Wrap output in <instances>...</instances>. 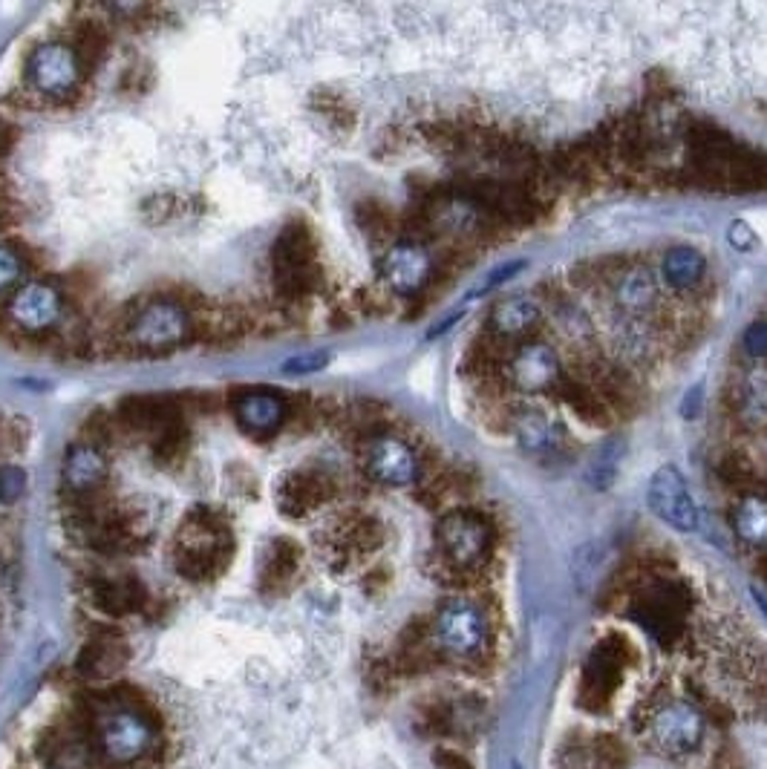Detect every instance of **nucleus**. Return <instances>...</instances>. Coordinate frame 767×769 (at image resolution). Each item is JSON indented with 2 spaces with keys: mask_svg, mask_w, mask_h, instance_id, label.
Here are the masks:
<instances>
[{
  "mask_svg": "<svg viewBox=\"0 0 767 769\" xmlns=\"http://www.w3.org/2000/svg\"><path fill=\"white\" fill-rule=\"evenodd\" d=\"M742 344H744V352L751 355L753 360L767 358V323L765 320H756L753 326H747V332H744V337H742Z\"/></svg>",
  "mask_w": 767,
  "mask_h": 769,
  "instance_id": "obj_30",
  "label": "nucleus"
},
{
  "mask_svg": "<svg viewBox=\"0 0 767 769\" xmlns=\"http://www.w3.org/2000/svg\"><path fill=\"white\" fill-rule=\"evenodd\" d=\"M735 412L753 430L767 424V369H753L744 375L735 393Z\"/></svg>",
  "mask_w": 767,
  "mask_h": 769,
  "instance_id": "obj_23",
  "label": "nucleus"
},
{
  "mask_svg": "<svg viewBox=\"0 0 767 769\" xmlns=\"http://www.w3.org/2000/svg\"><path fill=\"white\" fill-rule=\"evenodd\" d=\"M274 283L283 295H304L314 280V248L304 228H286L272 248Z\"/></svg>",
  "mask_w": 767,
  "mask_h": 769,
  "instance_id": "obj_12",
  "label": "nucleus"
},
{
  "mask_svg": "<svg viewBox=\"0 0 767 769\" xmlns=\"http://www.w3.org/2000/svg\"><path fill=\"white\" fill-rule=\"evenodd\" d=\"M232 562V531L211 510H194L174 539V568L190 582L214 580Z\"/></svg>",
  "mask_w": 767,
  "mask_h": 769,
  "instance_id": "obj_2",
  "label": "nucleus"
},
{
  "mask_svg": "<svg viewBox=\"0 0 767 769\" xmlns=\"http://www.w3.org/2000/svg\"><path fill=\"white\" fill-rule=\"evenodd\" d=\"M64 314V295L50 280H26L7 300V320L24 335L50 332Z\"/></svg>",
  "mask_w": 767,
  "mask_h": 769,
  "instance_id": "obj_8",
  "label": "nucleus"
},
{
  "mask_svg": "<svg viewBox=\"0 0 767 769\" xmlns=\"http://www.w3.org/2000/svg\"><path fill=\"white\" fill-rule=\"evenodd\" d=\"M615 297H618V303L627 311H646L655 303V297H658L655 274L644 269V265H629L615 280Z\"/></svg>",
  "mask_w": 767,
  "mask_h": 769,
  "instance_id": "obj_22",
  "label": "nucleus"
},
{
  "mask_svg": "<svg viewBox=\"0 0 767 769\" xmlns=\"http://www.w3.org/2000/svg\"><path fill=\"white\" fill-rule=\"evenodd\" d=\"M520 269H522V262H508V265H503V269L491 271V274H487L485 283L479 286V292H487V288H496V286H499V283H505V280H508V277H514V274H517V271H520Z\"/></svg>",
  "mask_w": 767,
  "mask_h": 769,
  "instance_id": "obj_32",
  "label": "nucleus"
},
{
  "mask_svg": "<svg viewBox=\"0 0 767 769\" xmlns=\"http://www.w3.org/2000/svg\"><path fill=\"white\" fill-rule=\"evenodd\" d=\"M232 410L239 430L251 435V438H269L289 418V404L274 389H243V393L234 395Z\"/></svg>",
  "mask_w": 767,
  "mask_h": 769,
  "instance_id": "obj_14",
  "label": "nucleus"
},
{
  "mask_svg": "<svg viewBox=\"0 0 767 769\" xmlns=\"http://www.w3.org/2000/svg\"><path fill=\"white\" fill-rule=\"evenodd\" d=\"M26 78L44 99H64L82 82V55L64 41L41 44L26 58Z\"/></svg>",
  "mask_w": 767,
  "mask_h": 769,
  "instance_id": "obj_7",
  "label": "nucleus"
},
{
  "mask_svg": "<svg viewBox=\"0 0 767 769\" xmlns=\"http://www.w3.org/2000/svg\"><path fill=\"white\" fill-rule=\"evenodd\" d=\"M511 769H522V767H520V764H511Z\"/></svg>",
  "mask_w": 767,
  "mask_h": 769,
  "instance_id": "obj_35",
  "label": "nucleus"
},
{
  "mask_svg": "<svg viewBox=\"0 0 767 769\" xmlns=\"http://www.w3.org/2000/svg\"><path fill=\"white\" fill-rule=\"evenodd\" d=\"M332 487L326 479L318 473H292L286 475L277 487V505L286 516L300 519V516L312 513L330 499Z\"/></svg>",
  "mask_w": 767,
  "mask_h": 769,
  "instance_id": "obj_17",
  "label": "nucleus"
},
{
  "mask_svg": "<svg viewBox=\"0 0 767 769\" xmlns=\"http://www.w3.org/2000/svg\"><path fill=\"white\" fill-rule=\"evenodd\" d=\"M162 720L136 689H110L92 695L87 735L101 761L127 769L150 761L159 753Z\"/></svg>",
  "mask_w": 767,
  "mask_h": 769,
  "instance_id": "obj_1",
  "label": "nucleus"
},
{
  "mask_svg": "<svg viewBox=\"0 0 767 769\" xmlns=\"http://www.w3.org/2000/svg\"><path fill=\"white\" fill-rule=\"evenodd\" d=\"M704 271H707V262H704L702 251L690 246L669 248L660 262V274L672 288H693L704 277Z\"/></svg>",
  "mask_w": 767,
  "mask_h": 769,
  "instance_id": "obj_24",
  "label": "nucleus"
},
{
  "mask_svg": "<svg viewBox=\"0 0 767 769\" xmlns=\"http://www.w3.org/2000/svg\"><path fill=\"white\" fill-rule=\"evenodd\" d=\"M438 554L454 571L471 573L487 559L491 524L473 510H450L436 524Z\"/></svg>",
  "mask_w": 767,
  "mask_h": 769,
  "instance_id": "obj_6",
  "label": "nucleus"
},
{
  "mask_svg": "<svg viewBox=\"0 0 767 769\" xmlns=\"http://www.w3.org/2000/svg\"><path fill=\"white\" fill-rule=\"evenodd\" d=\"M727 237H730V246L739 248V251H747V248L756 246V234H753L747 222H733L730 231H727Z\"/></svg>",
  "mask_w": 767,
  "mask_h": 769,
  "instance_id": "obj_31",
  "label": "nucleus"
},
{
  "mask_svg": "<svg viewBox=\"0 0 767 769\" xmlns=\"http://www.w3.org/2000/svg\"><path fill=\"white\" fill-rule=\"evenodd\" d=\"M540 314H543V306H540L536 297H503V300L494 303V309H491L487 326H491V332H494L496 337H522L525 332H531V328L536 326Z\"/></svg>",
  "mask_w": 767,
  "mask_h": 769,
  "instance_id": "obj_19",
  "label": "nucleus"
},
{
  "mask_svg": "<svg viewBox=\"0 0 767 769\" xmlns=\"http://www.w3.org/2000/svg\"><path fill=\"white\" fill-rule=\"evenodd\" d=\"M297 565H300V548H295L292 542L281 539L274 545L272 557L265 562L263 571V585L265 588H283L286 582L292 580L297 573Z\"/></svg>",
  "mask_w": 767,
  "mask_h": 769,
  "instance_id": "obj_25",
  "label": "nucleus"
},
{
  "mask_svg": "<svg viewBox=\"0 0 767 769\" xmlns=\"http://www.w3.org/2000/svg\"><path fill=\"white\" fill-rule=\"evenodd\" d=\"M646 501H650L652 513L658 516L664 524H669L672 531L693 533L698 528V508H695L693 496H690L684 475L678 473L672 464L655 470V475L650 479Z\"/></svg>",
  "mask_w": 767,
  "mask_h": 769,
  "instance_id": "obj_11",
  "label": "nucleus"
},
{
  "mask_svg": "<svg viewBox=\"0 0 767 769\" xmlns=\"http://www.w3.org/2000/svg\"><path fill=\"white\" fill-rule=\"evenodd\" d=\"M514 435H517L522 450L534 452V456H548V452L560 450L562 444L560 421L552 412L536 410V407L514 415Z\"/></svg>",
  "mask_w": 767,
  "mask_h": 769,
  "instance_id": "obj_16",
  "label": "nucleus"
},
{
  "mask_svg": "<svg viewBox=\"0 0 767 769\" xmlns=\"http://www.w3.org/2000/svg\"><path fill=\"white\" fill-rule=\"evenodd\" d=\"M620 456H623V447H620V442L601 447V452H597L594 464L589 467V475H592V482L597 484V487H609L611 475H615V470H618Z\"/></svg>",
  "mask_w": 767,
  "mask_h": 769,
  "instance_id": "obj_27",
  "label": "nucleus"
},
{
  "mask_svg": "<svg viewBox=\"0 0 767 769\" xmlns=\"http://www.w3.org/2000/svg\"><path fill=\"white\" fill-rule=\"evenodd\" d=\"M646 732H650L652 746L660 755L686 758L702 746L704 735H707V720H704L702 709L684 697H667L650 712Z\"/></svg>",
  "mask_w": 767,
  "mask_h": 769,
  "instance_id": "obj_5",
  "label": "nucleus"
},
{
  "mask_svg": "<svg viewBox=\"0 0 767 769\" xmlns=\"http://www.w3.org/2000/svg\"><path fill=\"white\" fill-rule=\"evenodd\" d=\"M560 355L554 346L543 340H525L508 355L503 363V375L508 386L520 395H540L560 384Z\"/></svg>",
  "mask_w": 767,
  "mask_h": 769,
  "instance_id": "obj_9",
  "label": "nucleus"
},
{
  "mask_svg": "<svg viewBox=\"0 0 767 769\" xmlns=\"http://www.w3.org/2000/svg\"><path fill=\"white\" fill-rule=\"evenodd\" d=\"M108 479V459L104 452L90 442L73 444L64 452L61 461V482L75 496H90L101 487V482Z\"/></svg>",
  "mask_w": 767,
  "mask_h": 769,
  "instance_id": "obj_15",
  "label": "nucleus"
},
{
  "mask_svg": "<svg viewBox=\"0 0 767 769\" xmlns=\"http://www.w3.org/2000/svg\"><path fill=\"white\" fill-rule=\"evenodd\" d=\"M430 640L438 655L473 663L491 646V620L473 599H447L430 622Z\"/></svg>",
  "mask_w": 767,
  "mask_h": 769,
  "instance_id": "obj_3",
  "label": "nucleus"
},
{
  "mask_svg": "<svg viewBox=\"0 0 767 769\" xmlns=\"http://www.w3.org/2000/svg\"><path fill=\"white\" fill-rule=\"evenodd\" d=\"M3 145H7V127L0 122V150H3Z\"/></svg>",
  "mask_w": 767,
  "mask_h": 769,
  "instance_id": "obj_34",
  "label": "nucleus"
},
{
  "mask_svg": "<svg viewBox=\"0 0 767 769\" xmlns=\"http://www.w3.org/2000/svg\"><path fill=\"white\" fill-rule=\"evenodd\" d=\"M381 277L401 297L419 295L433 277V257L419 243H396L381 257Z\"/></svg>",
  "mask_w": 767,
  "mask_h": 769,
  "instance_id": "obj_13",
  "label": "nucleus"
},
{
  "mask_svg": "<svg viewBox=\"0 0 767 769\" xmlns=\"http://www.w3.org/2000/svg\"><path fill=\"white\" fill-rule=\"evenodd\" d=\"M26 473L21 467H0V501L12 505L24 496Z\"/></svg>",
  "mask_w": 767,
  "mask_h": 769,
  "instance_id": "obj_28",
  "label": "nucleus"
},
{
  "mask_svg": "<svg viewBox=\"0 0 767 769\" xmlns=\"http://www.w3.org/2000/svg\"><path fill=\"white\" fill-rule=\"evenodd\" d=\"M735 536L756 550H767V499L759 493H747L735 501L730 513Z\"/></svg>",
  "mask_w": 767,
  "mask_h": 769,
  "instance_id": "obj_21",
  "label": "nucleus"
},
{
  "mask_svg": "<svg viewBox=\"0 0 767 769\" xmlns=\"http://www.w3.org/2000/svg\"><path fill=\"white\" fill-rule=\"evenodd\" d=\"M127 666V646L116 634H96L78 655V674L92 680H108Z\"/></svg>",
  "mask_w": 767,
  "mask_h": 769,
  "instance_id": "obj_18",
  "label": "nucleus"
},
{
  "mask_svg": "<svg viewBox=\"0 0 767 769\" xmlns=\"http://www.w3.org/2000/svg\"><path fill=\"white\" fill-rule=\"evenodd\" d=\"M194 332V318L188 306H182L174 297H153L133 311V318L124 323L127 344L141 352H168L176 346L188 344Z\"/></svg>",
  "mask_w": 767,
  "mask_h": 769,
  "instance_id": "obj_4",
  "label": "nucleus"
},
{
  "mask_svg": "<svg viewBox=\"0 0 767 769\" xmlns=\"http://www.w3.org/2000/svg\"><path fill=\"white\" fill-rule=\"evenodd\" d=\"M145 588L139 580H92L90 582V603L99 608L101 615L124 617L139 611L145 606Z\"/></svg>",
  "mask_w": 767,
  "mask_h": 769,
  "instance_id": "obj_20",
  "label": "nucleus"
},
{
  "mask_svg": "<svg viewBox=\"0 0 767 769\" xmlns=\"http://www.w3.org/2000/svg\"><path fill=\"white\" fill-rule=\"evenodd\" d=\"M330 352H304L295 355L283 363V375H309V372H321L330 363Z\"/></svg>",
  "mask_w": 767,
  "mask_h": 769,
  "instance_id": "obj_29",
  "label": "nucleus"
},
{
  "mask_svg": "<svg viewBox=\"0 0 767 769\" xmlns=\"http://www.w3.org/2000/svg\"><path fill=\"white\" fill-rule=\"evenodd\" d=\"M26 262L17 248L0 243V295H7L9 288L24 286Z\"/></svg>",
  "mask_w": 767,
  "mask_h": 769,
  "instance_id": "obj_26",
  "label": "nucleus"
},
{
  "mask_svg": "<svg viewBox=\"0 0 767 769\" xmlns=\"http://www.w3.org/2000/svg\"><path fill=\"white\" fill-rule=\"evenodd\" d=\"M363 467L372 482H379L381 487H410L421 475L419 452L405 438L389 433L370 438L363 452Z\"/></svg>",
  "mask_w": 767,
  "mask_h": 769,
  "instance_id": "obj_10",
  "label": "nucleus"
},
{
  "mask_svg": "<svg viewBox=\"0 0 767 769\" xmlns=\"http://www.w3.org/2000/svg\"><path fill=\"white\" fill-rule=\"evenodd\" d=\"M753 599H756V606H759L762 615L767 617V594H762L759 588H753Z\"/></svg>",
  "mask_w": 767,
  "mask_h": 769,
  "instance_id": "obj_33",
  "label": "nucleus"
}]
</instances>
